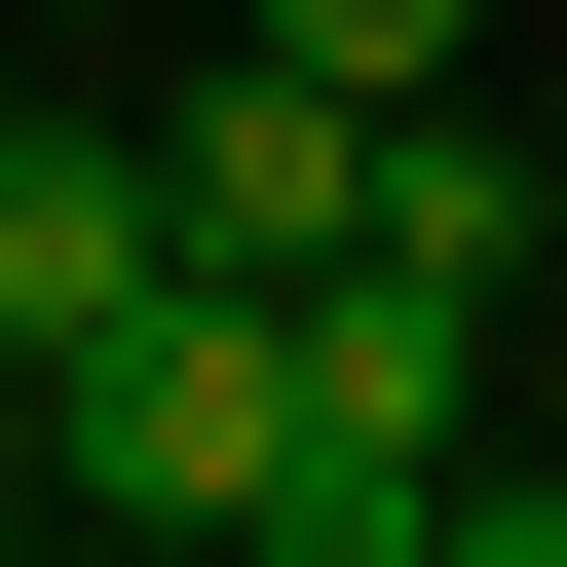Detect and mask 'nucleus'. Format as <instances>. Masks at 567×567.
<instances>
[{"mask_svg": "<svg viewBox=\"0 0 567 567\" xmlns=\"http://www.w3.org/2000/svg\"><path fill=\"white\" fill-rule=\"evenodd\" d=\"M265 341H303V567H416L454 454H492V303H454V265H303Z\"/></svg>", "mask_w": 567, "mask_h": 567, "instance_id": "2", "label": "nucleus"}, {"mask_svg": "<svg viewBox=\"0 0 567 567\" xmlns=\"http://www.w3.org/2000/svg\"><path fill=\"white\" fill-rule=\"evenodd\" d=\"M379 265H454V303L529 341V265H567V189H529V152L454 114V76H416V114H379Z\"/></svg>", "mask_w": 567, "mask_h": 567, "instance_id": "5", "label": "nucleus"}, {"mask_svg": "<svg viewBox=\"0 0 567 567\" xmlns=\"http://www.w3.org/2000/svg\"><path fill=\"white\" fill-rule=\"evenodd\" d=\"M39 416H76V529H303V341H265L227 265H152Z\"/></svg>", "mask_w": 567, "mask_h": 567, "instance_id": "1", "label": "nucleus"}, {"mask_svg": "<svg viewBox=\"0 0 567 567\" xmlns=\"http://www.w3.org/2000/svg\"><path fill=\"white\" fill-rule=\"evenodd\" d=\"M265 39H303V76H341V114H416V76H454V39H492V0H265Z\"/></svg>", "mask_w": 567, "mask_h": 567, "instance_id": "6", "label": "nucleus"}, {"mask_svg": "<svg viewBox=\"0 0 567 567\" xmlns=\"http://www.w3.org/2000/svg\"><path fill=\"white\" fill-rule=\"evenodd\" d=\"M454 529H492V567H567V454H454Z\"/></svg>", "mask_w": 567, "mask_h": 567, "instance_id": "7", "label": "nucleus"}, {"mask_svg": "<svg viewBox=\"0 0 567 567\" xmlns=\"http://www.w3.org/2000/svg\"><path fill=\"white\" fill-rule=\"evenodd\" d=\"M189 265V189H152V114H0V379H76L114 303Z\"/></svg>", "mask_w": 567, "mask_h": 567, "instance_id": "4", "label": "nucleus"}, {"mask_svg": "<svg viewBox=\"0 0 567 567\" xmlns=\"http://www.w3.org/2000/svg\"><path fill=\"white\" fill-rule=\"evenodd\" d=\"M152 189H189V265H227V303H303V265H379V114H341L303 39H227V76L152 114Z\"/></svg>", "mask_w": 567, "mask_h": 567, "instance_id": "3", "label": "nucleus"}]
</instances>
